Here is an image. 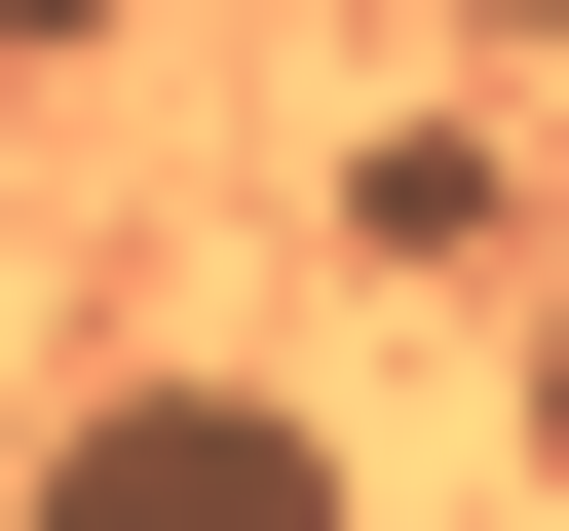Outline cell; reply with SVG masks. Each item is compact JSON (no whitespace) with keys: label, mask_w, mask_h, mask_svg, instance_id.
<instances>
[{"label":"cell","mask_w":569,"mask_h":531,"mask_svg":"<svg viewBox=\"0 0 569 531\" xmlns=\"http://www.w3.org/2000/svg\"><path fill=\"white\" fill-rule=\"evenodd\" d=\"M0 493H39V531H305V493H342V418H305V380H114V418L0 455Z\"/></svg>","instance_id":"1"},{"label":"cell","mask_w":569,"mask_h":531,"mask_svg":"<svg viewBox=\"0 0 569 531\" xmlns=\"http://www.w3.org/2000/svg\"><path fill=\"white\" fill-rule=\"evenodd\" d=\"M77 39H152V0H0V77H77Z\"/></svg>","instance_id":"2"}]
</instances>
